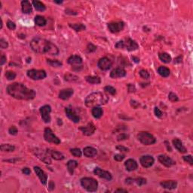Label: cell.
<instances>
[{"instance_id":"obj_17","label":"cell","mask_w":193,"mask_h":193,"mask_svg":"<svg viewBox=\"0 0 193 193\" xmlns=\"http://www.w3.org/2000/svg\"><path fill=\"white\" fill-rule=\"evenodd\" d=\"M34 170L36 172V175L39 177V178L41 180V182L43 185H46L47 184V181H48V177H47V174L44 172V170H42L39 167L35 166L34 167Z\"/></svg>"},{"instance_id":"obj_25","label":"cell","mask_w":193,"mask_h":193,"mask_svg":"<svg viewBox=\"0 0 193 193\" xmlns=\"http://www.w3.org/2000/svg\"><path fill=\"white\" fill-rule=\"evenodd\" d=\"M83 152L84 155L88 158H94L96 156L97 154V150L94 147H87L84 148L83 149Z\"/></svg>"},{"instance_id":"obj_41","label":"cell","mask_w":193,"mask_h":193,"mask_svg":"<svg viewBox=\"0 0 193 193\" xmlns=\"http://www.w3.org/2000/svg\"><path fill=\"white\" fill-rule=\"evenodd\" d=\"M70 152L73 156H74L75 157H81L82 156V151L78 148H74V149H70Z\"/></svg>"},{"instance_id":"obj_29","label":"cell","mask_w":193,"mask_h":193,"mask_svg":"<svg viewBox=\"0 0 193 193\" xmlns=\"http://www.w3.org/2000/svg\"><path fill=\"white\" fill-rule=\"evenodd\" d=\"M67 165V169H68L69 173H70L71 175H73L74 173V170H75V168L78 166V162H77L76 161H75V160H70V161H68V163H67V165Z\"/></svg>"},{"instance_id":"obj_32","label":"cell","mask_w":193,"mask_h":193,"mask_svg":"<svg viewBox=\"0 0 193 193\" xmlns=\"http://www.w3.org/2000/svg\"><path fill=\"white\" fill-rule=\"evenodd\" d=\"M85 80L87 81L88 83L92 85H97L100 83V79L98 76H93V75L86 76Z\"/></svg>"},{"instance_id":"obj_37","label":"cell","mask_w":193,"mask_h":193,"mask_svg":"<svg viewBox=\"0 0 193 193\" xmlns=\"http://www.w3.org/2000/svg\"><path fill=\"white\" fill-rule=\"evenodd\" d=\"M15 149V147L12 145L10 144H2L1 145V150L2 152H13V151Z\"/></svg>"},{"instance_id":"obj_15","label":"cell","mask_w":193,"mask_h":193,"mask_svg":"<svg viewBox=\"0 0 193 193\" xmlns=\"http://www.w3.org/2000/svg\"><path fill=\"white\" fill-rule=\"evenodd\" d=\"M94 174H96V176H98L100 178H103V179H105L106 180H112V175L109 171H106V170H104L102 169H100L99 168H96L94 170Z\"/></svg>"},{"instance_id":"obj_54","label":"cell","mask_w":193,"mask_h":193,"mask_svg":"<svg viewBox=\"0 0 193 193\" xmlns=\"http://www.w3.org/2000/svg\"><path fill=\"white\" fill-rule=\"evenodd\" d=\"M127 88H128V91L129 92H134L136 91V88H135V86L132 84H129L127 85Z\"/></svg>"},{"instance_id":"obj_43","label":"cell","mask_w":193,"mask_h":193,"mask_svg":"<svg viewBox=\"0 0 193 193\" xmlns=\"http://www.w3.org/2000/svg\"><path fill=\"white\" fill-rule=\"evenodd\" d=\"M139 75L144 79H149V77H150V75L149 73V72L145 70H142L139 71Z\"/></svg>"},{"instance_id":"obj_34","label":"cell","mask_w":193,"mask_h":193,"mask_svg":"<svg viewBox=\"0 0 193 193\" xmlns=\"http://www.w3.org/2000/svg\"><path fill=\"white\" fill-rule=\"evenodd\" d=\"M91 113H92V115L95 118H100L103 116L104 112H103V109L99 107V106H96V107H94L92 109Z\"/></svg>"},{"instance_id":"obj_45","label":"cell","mask_w":193,"mask_h":193,"mask_svg":"<svg viewBox=\"0 0 193 193\" xmlns=\"http://www.w3.org/2000/svg\"><path fill=\"white\" fill-rule=\"evenodd\" d=\"M7 27L9 30H14L15 29H16V24L12 22L11 20H8L7 22Z\"/></svg>"},{"instance_id":"obj_38","label":"cell","mask_w":193,"mask_h":193,"mask_svg":"<svg viewBox=\"0 0 193 193\" xmlns=\"http://www.w3.org/2000/svg\"><path fill=\"white\" fill-rule=\"evenodd\" d=\"M64 79L67 81V82H78L79 81V77L75 75H73V74H66L64 76Z\"/></svg>"},{"instance_id":"obj_12","label":"cell","mask_w":193,"mask_h":193,"mask_svg":"<svg viewBox=\"0 0 193 193\" xmlns=\"http://www.w3.org/2000/svg\"><path fill=\"white\" fill-rule=\"evenodd\" d=\"M125 28V23L124 22H114V23H110L108 24V29L111 32L113 33H117L118 32H121Z\"/></svg>"},{"instance_id":"obj_56","label":"cell","mask_w":193,"mask_h":193,"mask_svg":"<svg viewBox=\"0 0 193 193\" xmlns=\"http://www.w3.org/2000/svg\"><path fill=\"white\" fill-rule=\"evenodd\" d=\"M6 62V57L2 54V55L1 56V58H0V65L2 66V65H3Z\"/></svg>"},{"instance_id":"obj_6","label":"cell","mask_w":193,"mask_h":193,"mask_svg":"<svg viewBox=\"0 0 193 193\" xmlns=\"http://www.w3.org/2000/svg\"><path fill=\"white\" fill-rule=\"evenodd\" d=\"M137 139L140 143L146 146L152 145L156 143V137L152 134H149V132H144V131L139 132L137 134Z\"/></svg>"},{"instance_id":"obj_52","label":"cell","mask_w":193,"mask_h":193,"mask_svg":"<svg viewBox=\"0 0 193 193\" xmlns=\"http://www.w3.org/2000/svg\"><path fill=\"white\" fill-rule=\"evenodd\" d=\"M87 48H88V50L89 52H94L96 50V47L94 46V45L93 44H91V43L88 44V46H87Z\"/></svg>"},{"instance_id":"obj_20","label":"cell","mask_w":193,"mask_h":193,"mask_svg":"<svg viewBox=\"0 0 193 193\" xmlns=\"http://www.w3.org/2000/svg\"><path fill=\"white\" fill-rule=\"evenodd\" d=\"M125 166L126 168V170L128 171H134L137 170L138 168V165L137 161L134 159H127V161L125 162Z\"/></svg>"},{"instance_id":"obj_33","label":"cell","mask_w":193,"mask_h":193,"mask_svg":"<svg viewBox=\"0 0 193 193\" xmlns=\"http://www.w3.org/2000/svg\"><path fill=\"white\" fill-rule=\"evenodd\" d=\"M32 5L35 7L36 10L39 11H44L46 9V7H45V4L42 3L40 1H32Z\"/></svg>"},{"instance_id":"obj_42","label":"cell","mask_w":193,"mask_h":193,"mask_svg":"<svg viewBox=\"0 0 193 193\" xmlns=\"http://www.w3.org/2000/svg\"><path fill=\"white\" fill-rule=\"evenodd\" d=\"M6 77L8 80H13L16 78V73L13 71H6Z\"/></svg>"},{"instance_id":"obj_27","label":"cell","mask_w":193,"mask_h":193,"mask_svg":"<svg viewBox=\"0 0 193 193\" xmlns=\"http://www.w3.org/2000/svg\"><path fill=\"white\" fill-rule=\"evenodd\" d=\"M21 8L22 11L24 14H30L32 11V5H31L30 2L29 1H27V0H24V1L21 2Z\"/></svg>"},{"instance_id":"obj_39","label":"cell","mask_w":193,"mask_h":193,"mask_svg":"<svg viewBox=\"0 0 193 193\" xmlns=\"http://www.w3.org/2000/svg\"><path fill=\"white\" fill-rule=\"evenodd\" d=\"M47 63H48V64L50 65V66H53V67H60L63 65L62 63L59 61H57V60H50L48 59L47 60Z\"/></svg>"},{"instance_id":"obj_40","label":"cell","mask_w":193,"mask_h":193,"mask_svg":"<svg viewBox=\"0 0 193 193\" xmlns=\"http://www.w3.org/2000/svg\"><path fill=\"white\" fill-rule=\"evenodd\" d=\"M104 91H105V92H106V93H108L109 94L111 95H115L116 94V88H114L113 87L109 85L106 86L105 88H104Z\"/></svg>"},{"instance_id":"obj_28","label":"cell","mask_w":193,"mask_h":193,"mask_svg":"<svg viewBox=\"0 0 193 193\" xmlns=\"http://www.w3.org/2000/svg\"><path fill=\"white\" fill-rule=\"evenodd\" d=\"M67 62H68L69 64L72 65V66H75V65L81 64L82 63V57L78 55H73L69 57Z\"/></svg>"},{"instance_id":"obj_10","label":"cell","mask_w":193,"mask_h":193,"mask_svg":"<svg viewBox=\"0 0 193 193\" xmlns=\"http://www.w3.org/2000/svg\"><path fill=\"white\" fill-rule=\"evenodd\" d=\"M34 152L35 155L44 163H45L47 165H51V160L49 158V155H48V152H45V151L42 150V149H36Z\"/></svg>"},{"instance_id":"obj_60","label":"cell","mask_w":193,"mask_h":193,"mask_svg":"<svg viewBox=\"0 0 193 193\" xmlns=\"http://www.w3.org/2000/svg\"><path fill=\"white\" fill-rule=\"evenodd\" d=\"M54 2L57 4H61L63 2V1H54Z\"/></svg>"},{"instance_id":"obj_3","label":"cell","mask_w":193,"mask_h":193,"mask_svg":"<svg viewBox=\"0 0 193 193\" xmlns=\"http://www.w3.org/2000/svg\"><path fill=\"white\" fill-rule=\"evenodd\" d=\"M109 100V97L102 92H94L88 95L85 99V105L88 107H96L106 104Z\"/></svg>"},{"instance_id":"obj_30","label":"cell","mask_w":193,"mask_h":193,"mask_svg":"<svg viewBox=\"0 0 193 193\" xmlns=\"http://www.w3.org/2000/svg\"><path fill=\"white\" fill-rule=\"evenodd\" d=\"M158 73L160 75H161L162 77H168L170 75V70L168 68V67H165V66H160L158 69Z\"/></svg>"},{"instance_id":"obj_61","label":"cell","mask_w":193,"mask_h":193,"mask_svg":"<svg viewBox=\"0 0 193 193\" xmlns=\"http://www.w3.org/2000/svg\"><path fill=\"white\" fill-rule=\"evenodd\" d=\"M31 61V58H28V59H27V63H30Z\"/></svg>"},{"instance_id":"obj_53","label":"cell","mask_w":193,"mask_h":193,"mask_svg":"<svg viewBox=\"0 0 193 193\" xmlns=\"http://www.w3.org/2000/svg\"><path fill=\"white\" fill-rule=\"evenodd\" d=\"M116 149H118V150L122 151V152H129V149L126 148L125 147H122V146H118V147H116Z\"/></svg>"},{"instance_id":"obj_58","label":"cell","mask_w":193,"mask_h":193,"mask_svg":"<svg viewBox=\"0 0 193 193\" xmlns=\"http://www.w3.org/2000/svg\"><path fill=\"white\" fill-rule=\"evenodd\" d=\"M116 192H127V190H125V189H117L116 191Z\"/></svg>"},{"instance_id":"obj_44","label":"cell","mask_w":193,"mask_h":193,"mask_svg":"<svg viewBox=\"0 0 193 193\" xmlns=\"http://www.w3.org/2000/svg\"><path fill=\"white\" fill-rule=\"evenodd\" d=\"M168 99H169L171 102H177V101H178V100H179L177 94H175L173 93V92H170V93L169 94V95H168Z\"/></svg>"},{"instance_id":"obj_11","label":"cell","mask_w":193,"mask_h":193,"mask_svg":"<svg viewBox=\"0 0 193 193\" xmlns=\"http://www.w3.org/2000/svg\"><path fill=\"white\" fill-rule=\"evenodd\" d=\"M97 65L100 70L106 71L111 68V66H113V62L107 57H104L99 60Z\"/></svg>"},{"instance_id":"obj_2","label":"cell","mask_w":193,"mask_h":193,"mask_svg":"<svg viewBox=\"0 0 193 193\" xmlns=\"http://www.w3.org/2000/svg\"><path fill=\"white\" fill-rule=\"evenodd\" d=\"M30 47L33 51L38 54L57 55L59 53L58 48L54 44L40 37L34 38L30 42Z\"/></svg>"},{"instance_id":"obj_57","label":"cell","mask_w":193,"mask_h":193,"mask_svg":"<svg viewBox=\"0 0 193 193\" xmlns=\"http://www.w3.org/2000/svg\"><path fill=\"white\" fill-rule=\"evenodd\" d=\"M49 187H51V189H53L54 188V183L52 181H51L50 183H49Z\"/></svg>"},{"instance_id":"obj_26","label":"cell","mask_w":193,"mask_h":193,"mask_svg":"<svg viewBox=\"0 0 193 193\" xmlns=\"http://www.w3.org/2000/svg\"><path fill=\"white\" fill-rule=\"evenodd\" d=\"M47 152L48 155H50L51 157H52L54 160L57 161H61L64 159V156L63 155L61 152H57V151L54 150H51V149H47Z\"/></svg>"},{"instance_id":"obj_59","label":"cell","mask_w":193,"mask_h":193,"mask_svg":"<svg viewBox=\"0 0 193 193\" xmlns=\"http://www.w3.org/2000/svg\"><path fill=\"white\" fill-rule=\"evenodd\" d=\"M132 59L134 60V62H136V63L139 62V58H137V57H132Z\"/></svg>"},{"instance_id":"obj_13","label":"cell","mask_w":193,"mask_h":193,"mask_svg":"<svg viewBox=\"0 0 193 193\" xmlns=\"http://www.w3.org/2000/svg\"><path fill=\"white\" fill-rule=\"evenodd\" d=\"M79 129L81 131H82L83 134L85 136H91L95 132L96 127L93 123L91 122V123H88L85 127H80Z\"/></svg>"},{"instance_id":"obj_35","label":"cell","mask_w":193,"mask_h":193,"mask_svg":"<svg viewBox=\"0 0 193 193\" xmlns=\"http://www.w3.org/2000/svg\"><path fill=\"white\" fill-rule=\"evenodd\" d=\"M35 23L37 26H39V27H43L45 26L47 23V20L44 17L40 16V15H37L35 18Z\"/></svg>"},{"instance_id":"obj_9","label":"cell","mask_w":193,"mask_h":193,"mask_svg":"<svg viewBox=\"0 0 193 193\" xmlns=\"http://www.w3.org/2000/svg\"><path fill=\"white\" fill-rule=\"evenodd\" d=\"M39 112L41 113V116L42 120L45 123H50L51 122V116L50 113L51 112V108L50 106L45 105L42 106L39 109Z\"/></svg>"},{"instance_id":"obj_7","label":"cell","mask_w":193,"mask_h":193,"mask_svg":"<svg viewBox=\"0 0 193 193\" xmlns=\"http://www.w3.org/2000/svg\"><path fill=\"white\" fill-rule=\"evenodd\" d=\"M27 76L32 80H41L46 77V72L43 70H28L27 73Z\"/></svg>"},{"instance_id":"obj_51","label":"cell","mask_w":193,"mask_h":193,"mask_svg":"<svg viewBox=\"0 0 193 193\" xmlns=\"http://www.w3.org/2000/svg\"><path fill=\"white\" fill-rule=\"evenodd\" d=\"M125 158V155H121V154H117L114 156V159L117 161H122Z\"/></svg>"},{"instance_id":"obj_19","label":"cell","mask_w":193,"mask_h":193,"mask_svg":"<svg viewBox=\"0 0 193 193\" xmlns=\"http://www.w3.org/2000/svg\"><path fill=\"white\" fill-rule=\"evenodd\" d=\"M126 75V71L124 69L116 68L110 73V77L113 79H117V78H122Z\"/></svg>"},{"instance_id":"obj_21","label":"cell","mask_w":193,"mask_h":193,"mask_svg":"<svg viewBox=\"0 0 193 193\" xmlns=\"http://www.w3.org/2000/svg\"><path fill=\"white\" fill-rule=\"evenodd\" d=\"M74 91L71 88H67V89L61 90L59 93V98L61 100H68L73 94Z\"/></svg>"},{"instance_id":"obj_24","label":"cell","mask_w":193,"mask_h":193,"mask_svg":"<svg viewBox=\"0 0 193 193\" xmlns=\"http://www.w3.org/2000/svg\"><path fill=\"white\" fill-rule=\"evenodd\" d=\"M173 147H175L177 150L179 151L180 152H181V153H186V152H187L186 147L182 145V143L181 142L180 139H177V138H176V139H173Z\"/></svg>"},{"instance_id":"obj_31","label":"cell","mask_w":193,"mask_h":193,"mask_svg":"<svg viewBox=\"0 0 193 193\" xmlns=\"http://www.w3.org/2000/svg\"><path fill=\"white\" fill-rule=\"evenodd\" d=\"M159 59L161 60L162 62L165 63H169L171 61L172 58L170 57V54H168V53H165V52H163V53H160L158 54Z\"/></svg>"},{"instance_id":"obj_23","label":"cell","mask_w":193,"mask_h":193,"mask_svg":"<svg viewBox=\"0 0 193 193\" xmlns=\"http://www.w3.org/2000/svg\"><path fill=\"white\" fill-rule=\"evenodd\" d=\"M125 181H126V183H127V184H133V183H135V184L138 185L139 186H141L147 183V180L144 179V178H142V177H139V178H136V179L127 178Z\"/></svg>"},{"instance_id":"obj_50","label":"cell","mask_w":193,"mask_h":193,"mask_svg":"<svg viewBox=\"0 0 193 193\" xmlns=\"http://www.w3.org/2000/svg\"><path fill=\"white\" fill-rule=\"evenodd\" d=\"M154 113H155V115H156L158 118H161V117H162L163 116L162 112H161V111L158 107L155 108V109H154Z\"/></svg>"},{"instance_id":"obj_55","label":"cell","mask_w":193,"mask_h":193,"mask_svg":"<svg viewBox=\"0 0 193 193\" xmlns=\"http://www.w3.org/2000/svg\"><path fill=\"white\" fill-rule=\"evenodd\" d=\"M22 172H23L24 174H26V175H30L31 173V170L30 168H23V170H22Z\"/></svg>"},{"instance_id":"obj_18","label":"cell","mask_w":193,"mask_h":193,"mask_svg":"<svg viewBox=\"0 0 193 193\" xmlns=\"http://www.w3.org/2000/svg\"><path fill=\"white\" fill-rule=\"evenodd\" d=\"M65 113H66V116L68 117L71 121H73L74 123H79L80 121V118L79 117V116H77L76 113L73 109L69 107L65 108Z\"/></svg>"},{"instance_id":"obj_36","label":"cell","mask_w":193,"mask_h":193,"mask_svg":"<svg viewBox=\"0 0 193 193\" xmlns=\"http://www.w3.org/2000/svg\"><path fill=\"white\" fill-rule=\"evenodd\" d=\"M69 26L72 29H73L74 30L76 31V32H80V31H83L85 30V26L82 24V23H74V24L70 23Z\"/></svg>"},{"instance_id":"obj_48","label":"cell","mask_w":193,"mask_h":193,"mask_svg":"<svg viewBox=\"0 0 193 193\" xmlns=\"http://www.w3.org/2000/svg\"><path fill=\"white\" fill-rule=\"evenodd\" d=\"M129 137V136L126 134H119L118 137H117V139L118 141H122V140H125V139H127Z\"/></svg>"},{"instance_id":"obj_46","label":"cell","mask_w":193,"mask_h":193,"mask_svg":"<svg viewBox=\"0 0 193 193\" xmlns=\"http://www.w3.org/2000/svg\"><path fill=\"white\" fill-rule=\"evenodd\" d=\"M183 160H184L186 162L189 163L190 165H193V160L192 156L189 155L187 156H183Z\"/></svg>"},{"instance_id":"obj_14","label":"cell","mask_w":193,"mask_h":193,"mask_svg":"<svg viewBox=\"0 0 193 193\" xmlns=\"http://www.w3.org/2000/svg\"><path fill=\"white\" fill-rule=\"evenodd\" d=\"M158 161H160V163H161L163 165H165V167H168V168H170V167L173 166L176 164L175 161H173V159L170 158V157H168L166 155H161L159 156L158 158Z\"/></svg>"},{"instance_id":"obj_47","label":"cell","mask_w":193,"mask_h":193,"mask_svg":"<svg viewBox=\"0 0 193 193\" xmlns=\"http://www.w3.org/2000/svg\"><path fill=\"white\" fill-rule=\"evenodd\" d=\"M8 44L7 42L4 39H0V47H1V48L2 49H6V48H8Z\"/></svg>"},{"instance_id":"obj_16","label":"cell","mask_w":193,"mask_h":193,"mask_svg":"<svg viewBox=\"0 0 193 193\" xmlns=\"http://www.w3.org/2000/svg\"><path fill=\"white\" fill-rule=\"evenodd\" d=\"M154 158L151 156H143L139 158V162L143 168H149L154 164Z\"/></svg>"},{"instance_id":"obj_1","label":"cell","mask_w":193,"mask_h":193,"mask_svg":"<svg viewBox=\"0 0 193 193\" xmlns=\"http://www.w3.org/2000/svg\"><path fill=\"white\" fill-rule=\"evenodd\" d=\"M7 92L9 95L17 100H30L35 98L36 92L34 90L30 89L22 83L14 82L7 87Z\"/></svg>"},{"instance_id":"obj_5","label":"cell","mask_w":193,"mask_h":193,"mask_svg":"<svg viewBox=\"0 0 193 193\" xmlns=\"http://www.w3.org/2000/svg\"><path fill=\"white\" fill-rule=\"evenodd\" d=\"M81 185L88 192H95L98 187V182L92 177H84L81 179Z\"/></svg>"},{"instance_id":"obj_8","label":"cell","mask_w":193,"mask_h":193,"mask_svg":"<svg viewBox=\"0 0 193 193\" xmlns=\"http://www.w3.org/2000/svg\"><path fill=\"white\" fill-rule=\"evenodd\" d=\"M44 138L46 140L47 142H49V143H54V144H60L61 143V140L57 136L54 135V134L53 133V131H51V129L49 128V127H46L45 129V131H44Z\"/></svg>"},{"instance_id":"obj_49","label":"cell","mask_w":193,"mask_h":193,"mask_svg":"<svg viewBox=\"0 0 193 193\" xmlns=\"http://www.w3.org/2000/svg\"><path fill=\"white\" fill-rule=\"evenodd\" d=\"M8 132L9 134H11V135H16L18 134V129L15 126H11L10 128L8 129Z\"/></svg>"},{"instance_id":"obj_22","label":"cell","mask_w":193,"mask_h":193,"mask_svg":"<svg viewBox=\"0 0 193 193\" xmlns=\"http://www.w3.org/2000/svg\"><path fill=\"white\" fill-rule=\"evenodd\" d=\"M160 185L166 189H174L177 186V182L175 180H167L160 182Z\"/></svg>"},{"instance_id":"obj_4","label":"cell","mask_w":193,"mask_h":193,"mask_svg":"<svg viewBox=\"0 0 193 193\" xmlns=\"http://www.w3.org/2000/svg\"><path fill=\"white\" fill-rule=\"evenodd\" d=\"M115 46H116V48H118V49H126V50L129 51H135L139 48V45H138L137 43L134 40L130 39V38H127V39H125L122 40V41L118 42Z\"/></svg>"}]
</instances>
